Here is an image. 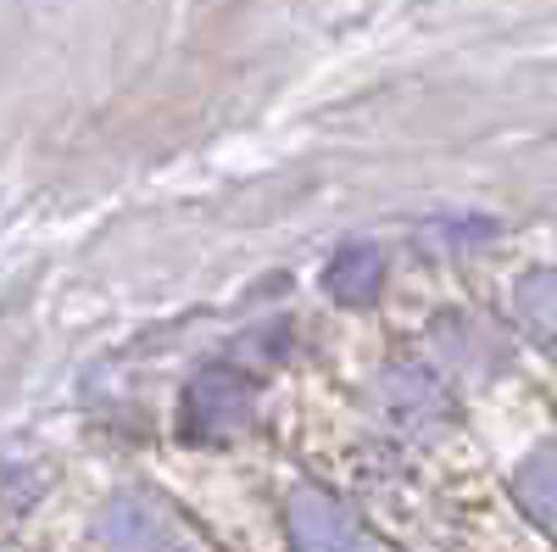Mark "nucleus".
I'll return each mask as SVG.
<instances>
[{
  "instance_id": "obj_3",
  "label": "nucleus",
  "mask_w": 557,
  "mask_h": 552,
  "mask_svg": "<svg viewBox=\"0 0 557 552\" xmlns=\"http://www.w3.org/2000/svg\"><path fill=\"white\" fill-rule=\"evenodd\" d=\"M290 536L301 552H362V530H357L351 508L312 486L290 496Z\"/></svg>"
},
{
  "instance_id": "obj_5",
  "label": "nucleus",
  "mask_w": 557,
  "mask_h": 552,
  "mask_svg": "<svg viewBox=\"0 0 557 552\" xmlns=\"http://www.w3.org/2000/svg\"><path fill=\"white\" fill-rule=\"evenodd\" d=\"M107 536L123 552H157L168 541V519H162L157 502H146V496H117L112 514H107Z\"/></svg>"
},
{
  "instance_id": "obj_7",
  "label": "nucleus",
  "mask_w": 557,
  "mask_h": 552,
  "mask_svg": "<svg viewBox=\"0 0 557 552\" xmlns=\"http://www.w3.org/2000/svg\"><path fill=\"white\" fill-rule=\"evenodd\" d=\"M519 502L535 525L557 530V452H535L519 469Z\"/></svg>"
},
{
  "instance_id": "obj_2",
  "label": "nucleus",
  "mask_w": 557,
  "mask_h": 552,
  "mask_svg": "<svg viewBox=\"0 0 557 552\" xmlns=\"http://www.w3.org/2000/svg\"><path fill=\"white\" fill-rule=\"evenodd\" d=\"M380 413L401 430V436H424V430H441V419L451 413V391L441 385V375H430V368L418 363H396L385 368V380L374 391Z\"/></svg>"
},
{
  "instance_id": "obj_6",
  "label": "nucleus",
  "mask_w": 557,
  "mask_h": 552,
  "mask_svg": "<svg viewBox=\"0 0 557 552\" xmlns=\"http://www.w3.org/2000/svg\"><path fill=\"white\" fill-rule=\"evenodd\" d=\"M513 312L546 352H557V268L524 273L519 291H513Z\"/></svg>"
},
{
  "instance_id": "obj_4",
  "label": "nucleus",
  "mask_w": 557,
  "mask_h": 552,
  "mask_svg": "<svg viewBox=\"0 0 557 552\" xmlns=\"http://www.w3.org/2000/svg\"><path fill=\"white\" fill-rule=\"evenodd\" d=\"M380 280H385V252H380V246H368V241L341 246V252L330 257V268H323V285H330V296L346 302V307L374 302Z\"/></svg>"
},
{
  "instance_id": "obj_1",
  "label": "nucleus",
  "mask_w": 557,
  "mask_h": 552,
  "mask_svg": "<svg viewBox=\"0 0 557 552\" xmlns=\"http://www.w3.org/2000/svg\"><path fill=\"white\" fill-rule=\"evenodd\" d=\"M257 407V380L246 375V368L235 363H207L201 375L184 385V402H178V430L184 441H228L235 430H246Z\"/></svg>"
}]
</instances>
